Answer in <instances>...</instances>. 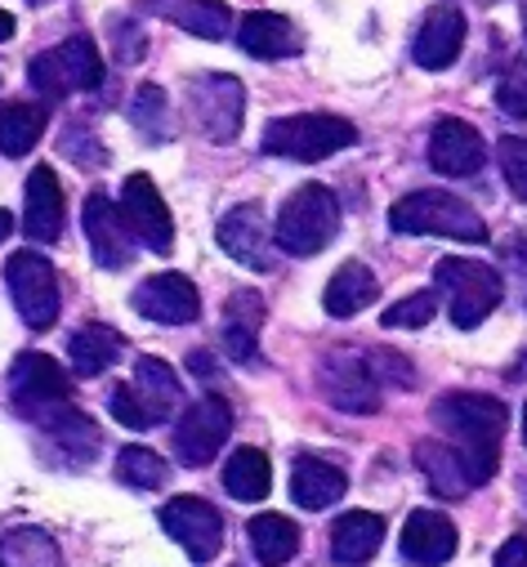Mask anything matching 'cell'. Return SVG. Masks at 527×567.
I'll list each match as a JSON object with an SVG mask.
<instances>
[{"mask_svg":"<svg viewBox=\"0 0 527 567\" xmlns=\"http://www.w3.org/2000/svg\"><path fill=\"white\" fill-rule=\"evenodd\" d=\"M130 305L148 322H162V327H188L202 318V296L184 272H157V277L140 281V291L130 296Z\"/></svg>","mask_w":527,"mask_h":567,"instance_id":"cell-15","label":"cell"},{"mask_svg":"<svg viewBox=\"0 0 527 567\" xmlns=\"http://www.w3.org/2000/svg\"><path fill=\"white\" fill-rule=\"evenodd\" d=\"M246 536H250V549H255V558H259L264 567H287V563L300 554V527H296L291 518H282V514H259V518H250Z\"/></svg>","mask_w":527,"mask_h":567,"instance_id":"cell-32","label":"cell"},{"mask_svg":"<svg viewBox=\"0 0 527 567\" xmlns=\"http://www.w3.org/2000/svg\"><path fill=\"white\" fill-rule=\"evenodd\" d=\"M340 233V202L331 188L322 184H300L282 210H278V228H273V241L278 250L296 255V259H309L318 250H327Z\"/></svg>","mask_w":527,"mask_h":567,"instance_id":"cell-4","label":"cell"},{"mask_svg":"<svg viewBox=\"0 0 527 567\" xmlns=\"http://www.w3.org/2000/svg\"><path fill=\"white\" fill-rule=\"evenodd\" d=\"M81 224H85V237H90V250H94V264L99 268H125L135 259V237H130L121 210L112 206L107 193H90L85 197V210H81Z\"/></svg>","mask_w":527,"mask_h":567,"instance_id":"cell-17","label":"cell"},{"mask_svg":"<svg viewBox=\"0 0 527 567\" xmlns=\"http://www.w3.org/2000/svg\"><path fill=\"white\" fill-rule=\"evenodd\" d=\"M496 162H500L505 188L518 202H527V138H500V144H496Z\"/></svg>","mask_w":527,"mask_h":567,"instance_id":"cell-39","label":"cell"},{"mask_svg":"<svg viewBox=\"0 0 527 567\" xmlns=\"http://www.w3.org/2000/svg\"><path fill=\"white\" fill-rule=\"evenodd\" d=\"M130 389H135L140 406L148 411L153 430H157V424H166V420L175 415V406L184 402L179 375H175V367H166L162 358H140V362H135V380H130Z\"/></svg>","mask_w":527,"mask_h":567,"instance_id":"cell-26","label":"cell"},{"mask_svg":"<svg viewBox=\"0 0 527 567\" xmlns=\"http://www.w3.org/2000/svg\"><path fill=\"white\" fill-rule=\"evenodd\" d=\"M68 393H72L68 371H63L50 353H19V358H14V371H10V398H14V406H19L23 415L41 420L45 411L63 406Z\"/></svg>","mask_w":527,"mask_h":567,"instance_id":"cell-12","label":"cell"},{"mask_svg":"<svg viewBox=\"0 0 527 567\" xmlns=\"http://www.w3.org/2000/svg\"><path fill=\"white\" fill-rule=\"evenodd\" d=\"M434 309H438V296H434V291H416V296H407V300H399V305H389L380 322H384L389 331H421V327H430Z\"/></svg>","mask_w":527,"mask_h":567,"instance_id":"cell-38","label":"cell"},{"mask_svg":"<svg viewBox=\"0 0 527 567\" xmlns=\"http://www.w3.org/2000/svg\"><path fill=\"white\" fill-rule=\"evenodd\" d=\"M523 443H527V406H523Z\"/></svg>","mask_w":527,"mask_h":567,"instance_id":"cell-48","label":"cell"},{"mask_svg":"<svg viewBox=\"0 0 527 567\" xmlns=\"http://www.w3.org/2000/svg\"><path fill=\"white\" fill-rule=\"evenodd\" d=\"M6 281H10V296H14L19 318H23L32 331H50V327L59 322V309H63L59 272H54V264H50L45 255H37V250L10 255Z\"/></svg>","mask_w":527,"mask_h":567,"instance_id":"cell-7","label":"cell"},{"mask_svg":"<svg viewBox=\"0 0 527 567\" xmlns=\"http://www.w3.org/2000/svg\"><path fill=\"white\" fill-rule=\"evenodd\" d=\"M130 121L140 125V134H148L153 144H166L170 138V99L162 85H140L135 103H130Z\"/></svg>","mask_w":527,"mask_h":567,"instance_id":"cell-36","label":"cell"},{"mask_svg":"<svg viewBox=\"0 0 527 567\" xmlns=\"http://www.w3.org/2000/svg\"><path fill=\"white\" fill-rule=\"evenodd\" d=\"M384 545V518L371 509H349L335 518L331 527V558L340 567H362L375 558V549Z\"/></svg>","mask_w":527,"mask_h":567,"instance_id":"cell-23","label":"cell"},{"mask_svg":"<svg viewBox=\"0 0 527 567\" xmlns=\"http://www.w3.org/2000/svg\"><path fill=\"white\" fill-rule=\"evenodd\" d=\"M121 219L130 228V237H135L140 246L157 250V255H170L175 250V219L157 193V184L148 175H130L125 188H121Z\"/></svg>","mask_w":527,"mask_h":567,"instance_id":"cell-10","label":"cell"},{"mask_svg":"<svg viewBox=\"0 0 527 567\" xmlns=\"http://www.w3.org/2000/svg\"><path fill=\"white\" fill-rule=\"evenodd\" d=\"M416 465H421L430 492L443 496V501H461V496L474 492V474H469L465 456H461L452 443H443V439H425V443H416Z\"/></svg>","mask_w":527,"mask_h":567,"instance_id":"cell-22","label":"cell"},{"mask_svg":"<svg viewBox=\"0 0 527 567\" xmlns=\"http://www.w3.org/2000/svg\"><path fill=\"white\" fill-rule=\"evenodd\" d=\"M144 10L166 23H179L197 41H224L232 28V14L224 0H144Z\"/></svg>","mask_w":527,"mask_h":567,"instance_id":"cell-25","label":"cell"},{"mask_svg":"<svg viewBox=\"0 0 527 567\" xmlns=\"http://www.w3.org/2000/svg\"><path fill=\"white\" fill-rule=\"evenodd\" d=\"M28 81L50 103H59L76 90H99L103 85V54L90 37H68L63 45H54L28 63Z\"/></svg>","mask_w":527,"mask_h":567,"instance_id":"cell-6","label":"cell"},{"mask_svg":"<svg viewBox=\"0 0 527 567\" xmlns=\"http://www.w3.org/2000/svg\"><path fill=\"white\" fill-rule=\"evenodd\" d=\"M358 144V130L344 116L331 112H296V116H273L264 125L259 148L269 157H287V162H327L344 148Z\"/></svg>","mask_w":527,"mask_h":567,"instance_id":"cell-2","label":"cell"},{"mask_svg":"<svg viewBox=\"0 0 527 567\" xmlns=\"http://www.w3.org/2000/svg\"><path fill=\"white\" fill-rule=\"evenodd\" d=\"M434 281H438V291L452 300V322H456L461 331L483 327V318H492V309H496L500 296H505L500 272H496L492 264H483V259L447 255V259H438Z\"/></svg>","mask_w":527,"mask_h":567,"instance_id":"cell-5","label":"cell"},{"mask_svg":"<svg viewBox=\"0 0 527 567\" xmlns=\"http://www.w3.org/2000/svg\"><path fill=\"white\" fill-rule=\"evenodd\" d=\"M237 45H241V54H250V59H291V54L304 50L296 23L282 19V14H269V10H259V14H246V19H241V28H237Z\"/></svg>","mask_w":527,"mask_h":567,"instance_id":"cell-24","label":"cell"},{"mask_svg":"<svg viewBox=\"0 0 527 567\" xmlns=\"http://www.w3.org/2000/svg\"><path fill=\"white\" fill-rule=\"evenodd\" d=\"M403 558L416 567H443L456 554V523L438 509H416L403 523Z\"/></svg>","mask_w":527,"mask_h":567,"instance_id":"cell-19","label":"cell"},{"mask_svg":"<svg viewBox=\"0 0 527 567\" xmlns=\"http://www.w3.org/2000/svg\"><path fill=\"white\" fill-rule=\"evenodd\" d=\"M318 384H322V398L349 415H371L380 406V384L371 380L366 362L349 349H331L318 367Z\"/></svg>","mask_w":527,"mask_h":567,"instance_id":"cell-13","label":"cell"},{"mask_svg":"<svg viewBox=\"0 0 527 567\" xmlns=\"http://www.w3.org/2000/svg\"><path fill=\"white\" fill-rule=\"evenodd\" d=\"M228 434H232V406L219 393H206L175 424V461L188 465V470H202L219 456Z\"/></svg>","mask_w":527,"mask_h":567,"instance_id":"cell-9","label":"cell"},{"mask_svg":"<svg viewBox=\"0 0 527 567\" xmlns=\"http://www.w3.org/2000/svg\"><path fill=\"white\" fill-rule=\"evenodd\" d=\"M121 353H125L121 331H112V327H103V322H90V327H81V331L68 340V358H72V371H76L81 380L103 375Z\"/></svg>","mask_w":527,"mask_h":567,"instance_id":"cell-29","label":"cell"},{"mask_svg":"<svg viewBox=\"0 0 527 567\" xmlns=\"http://www.w3.org/2000/svg\"><path fill=\"white\" fill-rule=\"evenodd\" d=\"M496 103H500L505 116L527 121V59L505 68V76H500V85H496Z\"/></svg>","mask_w":527,"mask_h":567,"instance_id":"cell-40","label":"cell"},{"mask_svg":"<svg viewBox=\"0 0 527 567\" xmlns=\"http://www.w3.org/2000/svg\"><path fill=\"white\" fill-rule=\"evenodd\" d=\"M496 567H527V536H509L500 549H496Z\"/></svg>","mask_w":527,"mask_h":567,"instance_id":"cell-43","label":"cell"},{"mask_svg":"<svg viewBox=\"0 0 527 567\" xmlns=\"http://www.w3.org/2000/svg\"><path fill=\"white\" fill-rule=\"evenodd\" d=\"M116 478H121L125 487L157 492V487H166L170 465H166L157 452H148V447H121V456H116Z\"/></svg>","mask_w":527,"mask_h":567,"instance_id":"cell-35","label":"cell"},{"mask_svg":"<svg viewBox=\"0 0 527 567\" xmlns=\"http://www.w3.org/2000/svg\"><path fill=\"white\" fill-rule=\"evenodd\" d=\"M10 37H14V14L0 10V41H10Z\"/></svg>","mask_w":527,"mask_h":567,"instance_id":"cell-46","label":"cell"},{"mask_svg":"<svg viewBox=\"0 0 527 567\" xmlns=\"http://www.w3.org/2000/svg\"><path fill=\"white\" fill-rule=\"evenodd\" d=\"M0 567H63L59 545L37 532V527H19L0 540Z\"/></svg>","mask_w":527,"mask_h":567,"instance_id":"cell-34","label":"cell"},{"mask_svg":"<svg viewBox=\"0 0 527 567\" xmlns=\"http://www.w3.org/2000/svg\"><path fill=\"white\" fill-rule=\"evenodd\" d=\"M362 362H366L371 380L380 384V393L384 389H412L416 384V371H412V362L399 349H366Z\"/></svg>","mask_w":527,"mask_h":567,"instance_id":"cell-37","label":"cell"},{"mask_svg":"<svg viewBox=\"0 0 527 567\" xmlns=\"http://www.w3.org/2000/svg\"><path fill=\"white\" fill-rule=\"evenodd\" d=\"M259 327H264L259 291H232L224 305V353L241 367H259Z\"/></svg>","mask_w":527,"mask_h":567,"instance_id":"cell-21","label":"cell"},{"mask_svg":"<svg viewBox=\"0 0 527 567\" xmlns=\"http://www.w3.org/2000/svg\"><path fill=\"white\" fill-rule=\"evenodd\" d=\"M505 402L492 393H443L434 402V424L452 439V447L465 456L474 487H483L496 474L500 439H505Z\"/></svg>","mask_w":527,"mask_h":567,"instance_id":"cell-1","label":"cell"},{"mask_svg":"<svg viewBox=\"0 0 527 567\" xmlns=\"http://www.w3.org/2000/svg\"><path fill=\"white\" fill-rule=\"evenodd\" d=\"M344 487H349V474L340 465L322 461V456H300L296 470H291V496H296L300 509L318 514V509L335 505L344 496Z\"/></svg>","mask_w":527,"mask_h":567,"instance_id":"cell-27","label":"cell"},{"mask_svg":"<svg viewBox=\"0 0 527 567\" xmlns=\"http://www.w3.org/2000/svg\"><path fill=\"white\" fill-rule=\"evenodd\" d=\"M188 367H193L197 375H219V362L210 358V349H193V353H188Z\"/></svg>","mask_w":527,"mask_h":567,"instance_id":"cell-44","label":"cell"},{"mask_svg":"<svg viewBox=\"0 0 527 567\" xmlns=\"http://www.w3.org/2000/svg\"><path fill=\"white\" fill-rule=\"evenodd\" d=\"M375 296H380V281H375V272L366 268V264H344V268H335V277L327 281V291H322V309L331 313V318H353V313H362V309H371L375 305Z\"/></svg>","mask_w":527,"mask_h":567,"instance_id":"cell-28","label":"cell"},{"mask_svg":"<svg viewBox=\"0 0 527 567\" xmlns=\"http://www.w3.org/2000/svg\"><path fill=\"white\" fill-rule=\"evenodd\" d=\"M23 228L32 241L50 246L63 237V188L50 166H37L23 188Z\"/></svg>","mask_w":527,"mask_h":567,"instance_id":"cell-20","label":"cell"},{"mask_svg":"<svg viewBox=\"0 0 527 567\" xmlns=\"http://www.w3.org/2000/svg\"><path fill=\"white\" fill-rule=\"evenodd\" d=\"M10 233H14V215H10V210H0V246H6Z\"/></svg>","mask_w":527,"mask_h":567,"instance_id":"cell-45","label":"cell"},{"mask_svg":"<svg viewBox=\"0 0 527 567\" xmlns=\"http://www.w3.org/2000/svg\"><path fill=\"white\" fill-rule=\"evenodd\" d=\"M50 125V112L41 103H0V153L28 157Z\"/></svg>","mask_w":527,"mask_h":567,"instance_id":"cell-31","label":"cell"},{"mask_svg":"<svg viewBox=\"0 0 527 567\" xmlns=\"http://www.w3.org/2000/svg\"><path fill=\"white\" fill-rule=\"evenodd\" d=\"M162 527L170 540L184 545V554L193 563H210L224 549V518L210 501L202 496H175L162 505Z\"/></svg>","mask_w":527,"mask_h":567,"instance_id":"cell-11","label":"cell"},{"mask_svg":"<svg viewBox=\"0 0 527 567\" xmlns=\"http://www.w3.org/2000/svg\"><path fill=\"white\" fill-rule=\"evenodd\" d=\"M523 37H527V0H523Z\"/></svg>","mask_w":527,"mask_h":567,"instance_id":"cell-47","label":"cell"},{"mask_svg":"<svg viewBox=\"0 0 527 567\" xmlns=\"http://www.w3.org/2000/svg\"><path fill=\"white\" fill-rule=\"evenodd\" d=\"M215 237H219L224 255L237 259V264L250 268V272H269V268L278 264V241H273L269 224H264L259 206H232V210L219 219Z\"/></svg>","mask_w":527,"mask_h":567,"instance_id":"cell-14","label":"cell"},{"mask_svg":"<svg viewBox=\"0 0 527 567\" xmlns=\"http://www.w3.org/2000/svg\"><path fill=\"white\" fill-rule=\"evenodd\" d=\"M483 162H487V138H483L469 121L443 116V121L434 125V134H430V166H434L438 175H447V179H469V175L483 171Z\"/></svg>","mask_w":527,"mask_h":567,"instance_id":"cell-16","label":"cell"},{"mask_svg":"<svg viewBox=\"0 0 527 567\" xmlns=\"http://www.w3.org/2000/svg\"><path fill=\"white\" fill-rule=\"evenodd\" d=\"M107 411H112L116 424H125V430H153L148 411L140 406V398H135V389H130V384H116V389L107 393Z\"/></svg>","mask_w":527,"mask_h":567,"instance_id":"cell-41","label":"cell"},{"mask_svg":"<svg viewBox=\"0 0 527 567\" xmlns=\"http://www.w3.org/2000/svg\"><path fill=\"white\" fill-rule=\"evenodd\" d=\"M188 116L210 144H232L246 116V85L224 72H206L188 81Z\"/></svg>","mask_w":527,"mask_h":567,"instance_id":"cell-8","label":"cell"},{"mask_svg":"<svg viewBox=\"0 0 527 567\" xmlns=\"http://www.w3.org/2000/svg\"><path fill=\"white\" fill-rule=\"evenodd\" d=\"M41 430L68 452V456H76V461H85V456H94L99 452V424L85 415V411H76L72 402H63V406H54V411H45L41 420Z\"/></svg>","mask_w":527,"mask_h":567,"instance_id":"cell-33","label":"cell"},{"mask_svg":"<svg viewBox=\"0 0 527 567\" xmlns=\"http://www.w3.org/2000/svg\"><path fill=\"white\" fill-rule=\"evenodd\" d=\"M112 41H116V59L121 63H135L140 54H144V37L135 32V23H130V19H112Z\"/></svg>","mask_w":527,"mask_h":567,"instance_id":"cell-42","label":"cell"},{"mask_svg":"<svg viewBox=\"0 0 527 567\" xmlns=\"http://www.w3.org/2000/svg\"><path fill=\"white\" fill-rule=\"evenodd\" d=\"M269 487H273V465H269V456H264L259 447H237L228 456V465H224V492L232 501L255 505V501L269 496Z\"/></svg>","mask_w":527,"mask_h":567,"instance_id":"cell-30","label":"cell"},{"mask_svg":"<svg viewBox=\"0 0 527 567\" xmlns=\"http://www.w3.org/2000/svg\"><path fill=\"white\" fill-rule=\"evenodd\" d=\"M389 228L393 233H412V237H452V241H487V224L483 215L443 193V188H421V193H407L403 202H393L389 210Z\"/></svg>","mask_w":527,"mask_h":567,"instance_id":"cell-3","label":"cell"},{"mask_svg":"<svg viewBox=\"0 0 527 567\" xmlns=\"http://www.w3.org/2000/svg\"><path fill=\"white\" fill-rule=\"evenodd\" d=\"M465 45V14L456 6H434L421 28H416V41H412V59L425 68V72H443L456 63Z\"/></svg>","mask_w":527,"mask_h":567,"instance_id":"cell-18","label":"cell"}]
</instances>
